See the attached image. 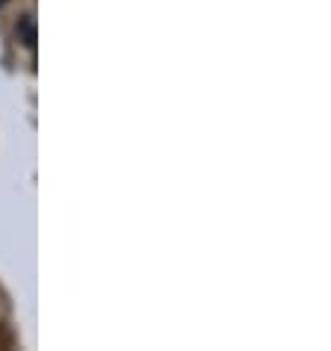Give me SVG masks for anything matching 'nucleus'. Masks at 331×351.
<instances>
[{"label":"nucleus","instance_id":"1","mask_svg":"<svg viewBox=\"0 0 331 351\" xmlns=\"http://www.w3.org/2000/svg\"><path fill=\"white\" fill-rule=\"evenodd\" d=\"M18 36H21V42H24L27 47L36 45V21H33L30 15H24L21 21H18Z\"/></svg>","mask_w":331,"mask_h":351},{"label":"nucleus","instance_id":"2","mask_svg":"<svg viewBox=\"0 0 331 351\" xmlns=\"http://www.w3.org/2000/svg\"><path fill=\"white\" fill-rule=\"evenodd\" d=\"M3 3H6V0H0V6H3Z\"/></svg>","mask_w":331,"mask_h":351}]
</instances>
